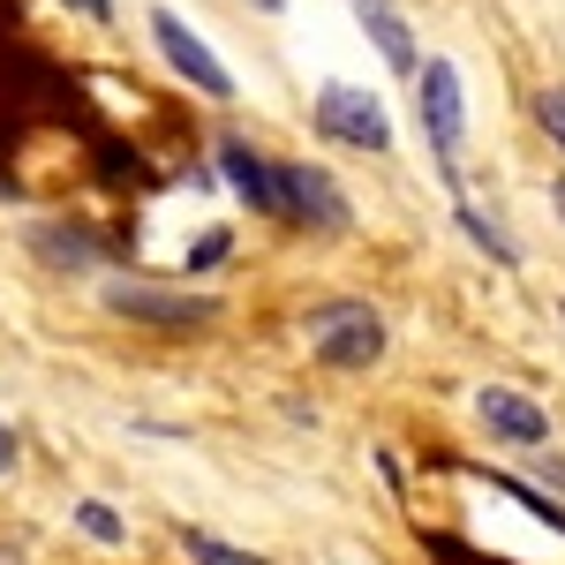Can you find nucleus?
Instances as JSON below:
<instances>
[{"label":"nucleus","mask_w":565,"mask_h":565,"mask_svg":"<svg viewBox=\"0 0 565 565\" xmlns=\"http://www.w3.org/2000/svg\"><path fill=\"white\" fill-rule=\"evenodd\" d=\"M8 460H15V437H8V423H0V468H8Z\"/></svg>","instance_id":"obj_15"},{"label":"nucleus","mask_w":565,"mask_h":565,"mask_svg":"<svg viewBox=\"0 0 565 565\" xmlns=\"http://www.w3.org/2000/svg\"><path fill=\"white\" fill-rule=\"evenodd\" d=\"M257 8H279V0H257Z\"/></svg>","instance_id":"obj_17"},{"label":"nucleus","mask_w":565,"mask_h":565,"mask_svg":"<svg viewBox=\"0 0 565 565\" xmlns=\"http://www.w3.org/2000/svg\"><path fill=\"white\" fill-rule=\"evenodd\" d=\"M551 189H558V218H565V181H551Z\"/></svg>","instance_id":"obj_16"},{"label":"nucleus","mask_w":565,"mask_h":565,"mask_svg":"<svg viewBox=\"0 0 565 565\" xmlns=\"http://www.w3.org/2000/svg\"><path fill=\"white\" fill-rule=\"evenodd\" d=\"M354 15L370 23V39H377V53H385L392 68H415V39H407V23H399L392 0H354Z\"/></svg>","instance_id":"obj_9"},{"label":"nucleus","mask_w":565,"mask_h":565,"mask_svg":"<svg viewBox=\"0 0 565 565\" xmlns=\"http://www.w3.org/2000/svg\"><path fill=\"white\" fill-rule=\"evenodd\" d=\"M535 114H543V129H551V143L565 151V84H558V90H543V106H535Z\"/></svg>","instance_id":"obj_13"},{"label":"nucleus","mask_w":565,"mask_h":565,"mask_svg":"<svg viewBox=\"0 0 565 565\" xmlns=\"http://www.w3.org/2000/svg\"><path fill=\"white\" fill-rule=\"evenodd\" d=\"M189 558H196V565H257L249 551H226L218 535H189Z\"/></svg>","instance_id":"obj_11"},{"label":"nucleus","mask_w":565,"mask_h":565,"mask_svg":"<svg viewBox=\"0 0 565 565\" xmlns=\"http://www.w3.org/2000/svg\"><path fill=\"white\" fill-rule=\"evenodd\" d=\"M423 129H430V151L445 174H460V143H468V90H460V68L452 61H430L423 68Z\"/></svg>","instance_id":"obj_2"},{"label":"nucleus","mask_w":565,"mask_h":565,"mask_svg":"<svg viewBox=\"0 0 565 565\" xmlns=\"http://www.w3.org/2000/svg\"><path fill=\"white\" fill-rule=\"evenodd\" d=\"M31 242H39V257H53V264H98L90 234H61V226H39Z\"/></svg>","instance_id":"obj_10"},{"label":"nucleus","mask_w":565,"mask_h":565,"mask_svg":"<svg viewBox=\"0 0 565 565\" xmlns=\"http://www.w3.org/2000/svg\"><path fill=\"white\" fill-rule=\"evenodd\" d=\"M279 196H287V218H309L324 234L348 226V196H340V181L324 167H279Z\"/></svg>","instance_id":"obj_6"},{"label":"nucleus","mask_w":565,"mask_h":565,"mask_svg":"<svg viewBox=\"0 0 565 565\" xmlns=\"http://www.w3.org/2000/svg\"><path fill=\"white\" fill-rule=\"evenodd\" d=\"M151 39H159V53L174 61V76H189V84L204 90V98H234V76L218 68V53L196 39L189 23H181L174 8H151Z\"/></svg>","instance_id":"obj_5"},{"label":"nucleus","mask_w":565,"mask_h":565,"mask_svg":"<svg viewBox=\"0 0 565 565\" xmlns=\"http://www.w3.org/2000/svg\"><path fill=\"white\" fill-rule=\"evenodd\" d=\"M476 415H482V430L505 437V445H543V437H551V415H543L527 392H513V385H482Z\"/></svg>","instance_id":"obj_7"},{"label":"nucleus","mask_w":565,"mask_h":565,"mask_svg":"<svg viewBox=\"0 0 565 565\" xmlns=\"http://www.w3.org/2000/svg\"><path fill=\"white\" fill-rule=\"evenodd\" d=\"M68 8H84V15H114V0H68Z\"/></svg>","instance_id":"obj_14"},{"label":"nucleus","mask_w":565,"mask_h":565,"mask_svg":"<svg viewBox=\"0 0 565 565\" xmlns=\"http://www.w3.org/2000/svg\"><path fill=\"white\" fill-rule=\"evenodd\" d=\"M317 129L332 136V143H354V151H392L385 106H377L370 90H354V84H324V98H317Z\"/></svg>","instance_id":"obj_3"},{"label":"nucleus","mask_w":565,"mask_h":565,"mask_svg":"<svg viewBox=\"0 0 565 565\" xmlns=\"http://www.w3.org/2000/svg\"><path fill=\"white\" fill-rule=\"evenodd\" d=\"M106 309H121L136 324H167V332H189V324H212L218 317L212 295H174V287H143V279H114Z\"/></svg>","instance_id":"obj_4"},{"label":"nucleus","mask_w":565,"mask_h":565,"mask_svg":"<svg viewBox=\"0 0 565 565\" xmlns=\"http://www.w3.org/2000/svg\"><path fill=\"white\" fill-rule=\"evenodd\" d=\"M76 521H84V535H98V543H121V521H114V505H76Z\"/></svg>","instance_id":"obj_12"},{"label":"nucleus","mask_w":565,"mask_h":565,"mask_svg":"<svg viewBox=\"0 0 565 565\" xmlns=\"http://www.w3.org/2000/svg\"><path fill=\"white\" fill-rule=\"evenodd\" d=\"M218 167H226V181L257 204V212H279L287 218V196H279V167H264L249 143H218Z\"/></svg>","instance_id":"obj_8"},{"label":"nucleus","mask_w":565,"mask_h":565,"mask_svg":"<svg viewBox=\"0 0 565 565\" xmlns=\"http://www.w3.org/2000/svg\"><path fill=\"white\" fill-rule=\"evenodd\" d=\"M309 348L324 370H370L385 354V317L370 302H324L309 317Z\"/></svg>","instance_id":"obj_1"}]
</instances>
